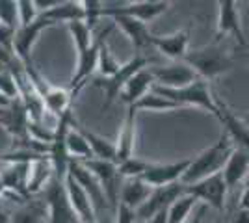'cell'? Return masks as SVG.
<instances>
[{
	"mask_svg": "<svg viewBox=\"0 0 249 223\" xmlns=\"http://www.w3.org/2000/svg\"><path fill=\"white\" fill-rule=\"evenodd\" d=\"M132 108L136 112H140V110H143V112H173V110H180L178 104L171 103L166 97L155 93L153 89L145 97H142L136 104H132Z\"/></svg>",
	"mask_w": 249,
	"mask_h": 223,
	"instance_id": "4dcf8cb0",
	"label": "cell"
},
{
	"mask_svg": "<svg viewBox=\"0 0 249 223\" xmlns=\"http://www.w3.org/2000/svg\"><path fill=\"white\" fill-rule=\"evenodd\" d=\"M153 91L158 95L166 97L171 103L178 104L180 108L184 106H197L210 112L214 117H218L219 114V103L214 99L210 86L207 80L197 78L196 82L178 87V89H167V87H160V86H153Z\"/></svg>",
	"mask_w": 249,
	"mask_h": 223,
	"instance_id": "7a4b0ae2",
	"label": "cell"
},
{
	"mask_svg": "<svg viewBox=\"0 0 249 223\" xmlns=\"http://www.w3.org/2000/svg\"><path fill=\"white\" fill-rule=\"evenodd\" d=\"M231 223H249V212H246V210H238Z\"/></svg>",
	"mask_w": 249,
	"mask_h": 223,
	"instance_id": "b9f144b4",
	"label": "cell"
},
{
	"mask_svg": "<svg viewBox=\"0 0 249 223\" xmlns=\"http://www.w3.org/2000/svg\"><path fill=\"white\" fill-rule=\"evenodd\" d=\"M65 151L69 154V160H78V162H86V160L93 158V153L88 145V141L80 134V130L74 127V117L71 121V127L65 132Z\"/></svg>",
	"mask_w": 249,
	"mask_h": 223,
	"instance_id": "4316f807",
	"label": "cell"
},
{
	"mask_svg": "<svg viewBox=\"0 0 249 223\" xmlns=\"http://www.w3.org/2000/svg\"><path fill=\"white\" fill-rule=\"evenodd\" d=\"M197 205V199L194 195H190L188 191H184L182 195H178L175 201L169 205L167 208V222L169 223H186L192 216L194 206Z\"/></svg>",
	"mask_w": 249,
	"mask_h": 223,
	"instance_id": "f1b7e54d",
	"label": "cell"
},
{
	"mask_svg": "<svg viewBox=\"0 0 249 223\" xmlns=\"http://www.w3.org/2000/svg\"><path fill=\"white\" fill-rule=\"evenodd\" d=\"M43 15L47 21H51L52 24H58V22H69L73 21H84V8L82 2H69V0H60V4L52 10L45 11V13H39Z\"/></svg>",
	"mask_w": 249,
	"mask_h": 223,
	"instance_id": "83f0119b",
	"label": "cell"
},
{
	"mask_svg": "<svg viewBox=\"0 0 249 223\" xmlns=\"http://www.w3.org/2000/svg\"><path fill=\"white\" fill-rule=\"evenodd\" d=\"M114 22L124 32V35L130 39L136 52L143 54L147 47H151V37L153 34L149 32L145 22L132 19V17H114Z\"/></svg>",
	"mask_w": 249,
	"mask_h": 223,
	"instance_id": "603a6c76",
	"label": "cell"
},
{
	"mask_svg": "<svg viewBox=\"0 0 249 223\" xmlns=\"http://www.w3.org/2000/svg\"><path fill=\"white\" fill-rule=\"evenodd\" d=\"M246 186H249V175H248V179H246Z\"/></svg>",
	"mask_w": 249,
	"mask_h": 223,
	"instance_id": "f6af8a7d",
	"label": "cell"
},
{
	"mask_svg": "<svg viewBox=\"0 0 249 223\" xmlns=\"http://www.w3.org/2000/svg\"><path fill=\"white\" fill-rule=\"evenodd\" d=\"M136 112L132 106L126 110V117H124L119 136L115 141V164H121L124 160L134 156V143H136Z\"/></svg>",
	"mask_w": 249,
	"mask_h": 223,
	"instance_id": "d6986e66",
	"label": "cell"
},
{
	"mask_svg": "<svg viewBox=\"0 0 249 223\" xmlns=\"http://www.w3.org/2000/svg\"><path fill=\"white\" fill-rule=\"evenodd\" d=\"M54 26L51 21H47L43 15H39L36 21L28 24V26H22L15 32V39H13V54L15 58L22 64V67H32V47L36 45L39 34L47 28Z\"/></svg>",
	"mask_w": 249,
	"mask_h": 223,
	"instance_id": "8fae6325",
	"label": "cell"
},
{
	"mask_svg": "<svg viewBox=\"0 0 249 223\" xmlns=\"http://www.w3.org/2000/svg\"><path fill=\"white\" fill-rule=\"evenodd\" d=\"M184 188L197 201H203L207 206H212L219 212H223L225 197H227V184H225V179L221 173H216V175L194 182V184H188Z\"/></svg>",
	"mask_w": 249,
	"mask_h": 223,
	"instance_id": "9c48e42d",
	"label": "cell"
},
{
	"mask_svg": "<svg viewBox=\"0 0 249 223\" xmlns=\"http://www.w3.org/2000/svg\"><path fill=\"white\" fill-rule=\"evenodd\" d=\"M2 193H6V188H4V182H2V179H0V195Z\"/></svg>",
	"mask_w": 249,
	"mask_h": 223,
	"instance_id": "ee69618b",
	"label": "cell"
},
{
	"mask_svg": "<svg viewBox=\"0 0 249 223\" xmlns=\"http://www.w3.org/2000/svg\"><path fill=\"white\" fill-rule=\"evenodd\" d=\"M119 67H121V64L114 58V54H112V51H110L108 43H106V39H104V41L101 43V49H99L97 71H99V74H101L103 78H110V76H114V74L119 71Z\"/></svg>",
	"mask_w": 249,
	"mask_h": 223,
	"instance_id": "d6a6232c",
	"label": "cell"
},
{
	"mask_svg": "<svg viewBox=\"0 0 249 223\" xmlns=\"http://www.w3.org/2000/svg\"><path fill=\"white\" fill-rule=\"evenodd\" d=\"M153 86H155V78H153V74H151V69L145 67V69H142V71H138V73L126 82V86L123 87V91H121V101H123L126 106H132L136 104L142 97H145L151 89H153Z\"/></svg>",
	"mask_w": 249,
	"mask_h": 223,
	"instance_id": "cb8c5ba5",
	"label": "cell"
},
{
	"mask_svg": "<svg viewBox=\"0 0 249 223\" xmlns=\"http://www.w3.org/2000/svg\"><path fill=\"white\" fill-rule=\"evenodd\" d=\"M184 191H186V188H184L182 182H175V184H167V186L153 188L151 195H149V199L136 210L138 218L149 222L155 214L162 212V210H167L169 205L175 201L178 195H182Z\"/></svg>",
	"mask_w": 249,
	"mask_h": 223,
	"instance_id": "4fadbf2b",
	"label": "cell"
},
{
	"mask_svg": "<svg viewBox=\"0 0 249 223\" xmlns=\"http://www.w3.org/2000/svg\"><path fill=\"white\" fill-rule=\"evenodd\" d=\"M43 191H45V206H47V223H78V218L67 197L63 181L54 177Z\"/></svg>",
	"mask_w": 249,
	"mask_h": 223,
	"instance_id": "5b68a950",
	"label": "cell"
},
{
	"mask_svg": "<svg viewBox=\"0 0 249 223\" xmlns=\"http://www.w3.org/2000/svg\"><path fill=\"white\" fill-rule=\"evenodd\" d=\"M182 62L188 67H192L201 80H207V82L210 78H216L219 74L227 73L232 67V60L216 41L203 49L188 52Z\"/></svg>",
	"mask_w": 249,
	"mask_h": 223,
	"instance_id": "3957f363",
	"label": "cell"
},
{
	"mask_svg": "<svg viewBox=\"0 0 249 223\" xmlns=\"http://www.w3.org/2000/svg\"><path fill=\"white\" fill-rule=\"evenodd\" d=\"M219 123L223 125V132L229 136L232 141L234 149H242L249 153V125L240 121L225 104L219 103V114H218Z\"/></svg>",
	"mask_w": 249,
	"mask_h": 223,
	"instance_id": "ac0fdd59",
	"label": "cell"
},
{
	"mask_svg": "<svg viewBox=\"0 0 249 223\" xmlns=\"http://www.w3.org/2000/svg\"><path fill=\"white\" fill-rule=\"evenodd\" d=\"M67 171L73 175L74 181L78 182V184L84 188V191L88 193V197H89V201H91V205H93V210L97 216H99L101 212H104L106 208H110V203H108V199H106L104 190L101 188L99 181L95 179V175L84 166L82 162L71 160V162H69V170Z\"/></svg>",
	"mask_w": 249,
	"mask_h": 223,
	"instance_id": "7c38bea8",
	"label": "cell"
},
{
	"mask_svg": "<svg viewBox=\"0 0 249 223\" xmlns=\"http://www.w3.org/2000/svg\"><path fill=\"white\" fill-rule=\"evenodd\" d=\"M17 10H19V28L28 26L39 17V11L34 0H17Z\"/></svg>",
	"mask_w": 249,
	"mask_h": 223,
	"instance_id": "8d00e7d4",
	"label": "cell"
},
{
	"mask_svg": "<svg viewBox=\"0 0 249 223\" xmlns=\"http://www.w3.org/2000/svg\"><path fill=\"white\" fill-rule=\"evenodd\" d=\"M88 170L95 175V179L99 181L101 188L104 190V195L110 203V208L115 212L117 205H119V171H117V164L115 162H106V160H86L82 162Z\"/></svg>",
	"mask_w": 249,
	"mask_h": 223,
	"instance_id": "30bf717a",
	"label": "cell"
},
{
	"mask_svg": "<svg viewBox=\"0 0 249 223\" xmlns=\"http://www.w3.org/2000/svg\"><path fill=\"white\" fill-rule=\"evenodd\" d=\"M240 210H246L249 212V186H246V190L240 197Z\"/></svg>",
	"mask_w": 249,
	"mask_h": 223,
	"instance_id": "ab89813d",
	"label": "cell"
},
{
	"mask_svg": "<svg viewBox=\"0 0 249 223\" xmlns=\"http://www.w3.org/2000/svg\"><path fill=\"white\" fill-rule=\"evenodd\" d=\"M232 149H234L232 141L229 139L225 132H221L219 139L212 147L205 149L201 154H197L196 158H192L180 182L184 186H188V184L203 181L207 177H212L216 173H221L223 168H225V164H227L229 156H231V153H232Z\"/></svg>",
	"mask_w": 249,
	"mask_h": 223,
	"instance_id": "6da1fadb",
	"label": "cell"
},
{
	"mask_svg": "<svg viewBox=\"0 0 249 223\" xmlns=\"http://www.w3.org/2000/svg\"><path fill=\"white\" fill-rule=\"evenodd\" d=\"M147 223H169L167 222V210H162V212L155 214Z\"/></svg>",
	"mask_w": 249,
	"mask_h": 223,
	"instance_id": "60d3db41",
	"label": "cell"
},
{
	"mask_svg": "<svg viewBox=\"0 0 249 223\" xmlns=\"http://www.w3.org/2000/svg\"><path fill=\"white\" fill-rule=\"evenodd\" d=\"M192 158H184L173 162V164H151V168L142 175V179L151 184L153 188L167 186V184H175L182 181V175L186 173Z\"/></svg>",
	"mask_w": 249,
	"mask_h": 223,
	"instance_id": "9a60e30c",
	"label": "cell"
},
{
	"mask_svg": "<svg viewBox=\"0 0 249 223\" xmlns=\"http://www.w3.org/2000/svg\"><path fill=\"white\" fill-rule=\"evenodd\" d=\"M171 6L167 0H142V2H126V4H115V6H103V17H132L142 22H149L156 19L158 15L166 13Z\"/></svg>",
	"mask_w": 249,
	"mask_h": 223,
	"instance_id": "277c9868",
	"label": "cell"
},
{
	"mask_svg": "<svg viewBox=\"0 0 249 223\" xmlns=\"http://www.w3.org/2000/svg\"><path fill=\"white\" fill-rule=\"evenodd\" d=\"M218 24H216V43L221 41V37H234L238 47L246 49L249 52V43L246 39V34L240 22V11L238 4L234 0H219L218 2Z\"/></svg>",
	"mask_w": 249,
	"mask_h": 223,
	"instance_id": "ba28073f",
	"label": "cell"
},
{
	"mask_svg": "<svg viewBox=\"0 0 249 223\" xmlns=\"http://www.w3.org/2000/svg\"><path fill=\"white\" fill-rule=\"evenodd\" d=\"M0 95L6 97L11 103L21 99L19 97V86H17V80H15V76L11 73V69L0 71Z\"/></svg>",
	"mask_w": 249,
	"mask_h": 223,
	"instance_id": "d590c367",
	"label": "cell"
},
{
	"mask_svg": "<svg viewBox=\"0 0 249 223\" xmlns=\"http://www.w3.org/2000/svg\"><path fill=\"white\" fill-rule=\"evenodd\" d=\"M227 190L236 188L240 182H244L249 175V153L242 149H232L231 156H229L225 168L221 171Z\"/></svg>",
	"mask_w": 249,
	"mask_h": 223,
	"instance_id": "7402d4cb",
	"label": "cell"
},
{
	"mask_svg": "<svg viewBox=\"0 0 249 223\" xmlns=\"http://www.w3.org/2000/svg\"><path fill=\"white\" fill-rule=\"evenodd\" d=\"M147 64H149V60H147L145 54L136 52L134 58H130L128 62L121 64L119 71H117L114 76H110V78H103V82H99V84H97L101 89H103L104 97H106L103 108L112 106V103H114L117 97L121 95V91H123V87L126 86V82H128V80H130L138 71L145 69Z\"/></svg>",
	"mask_w": 249,
	"mask_h": 223,
	"instance_id": "8992f818",
	"label": "cell"
},
{
	"mask_svg": "<svg viewBox=\"0 0 249 223\" xmlns=\"http://www.w3.org/2000/svg\"><path fill=\"white\" fill-rule=\"evenodd\" d=\"M67 28H69V34H71V37H73V43H74V49H76V54L84 52L86 49H89L91 45H93V30L86 24L84 21H73L67 24Z\"/></svg>",
	"mask_w": 249,
	"mask_h": 223,
	"instance_id": "1f68e13d",
	"label": "cell"
},
{
	"mask_svg": "<svg viewBox=\"0 0 249 223\" xmlns=\"http://www.w3.org/2000/svg\"><path fill=\"white\" fill-rule=\"evenodd\" d=\"M74 127L78 128L80 134L86 138L88 145H89L91 153H93V158L106 160V162H115V143H112L110 139L103 138V136H99V134H95L91 130H88L84 125L76 123V119H74Z\"/></svg>",
	"mask_w": 249,
	"mask_h": 223,
	"instance_id": "484cf974",
	"label": "cell"
},
{
	"mask_svg": "<svg viewBox=\"0 0 249 223\" xmlns=\"http://www.w3.org/2000/svg\"><path fill=\"white\" fill-rule=\"evenodd\" d=\"M151 191H153V186L147 184L142 177L123 179L121 186H119V205H124L132 210H138L149 199Z\"/></svg>",
	"mask_w": 249,
	"mask_h": 223,
	"instance_id": "ffe728a7",
	"label": "cell"
},
{
	"mask_svg": "<svg viewBox=\"0 0 249 223\" xmlns=\"http://www.w3.org/2000/svg\"><path fill=\"white\" fill-rule=\"evenodd\" d=\"M151 168V162H145L142 158H132L124 160L121 164H117V171L121 179H132V177H142L147 170Z\"/></svg>",
	"mask_w": 249,
	"mask_h": 223,
	"instance_id": "836d02e7",
	"label": "cell"
},
{
	"mask_svg": "<svg viewBox=\"0 0 249 223\" xmlns=\"http://www.w3.org/2000/svg\"><path fill=\"white\" fill-rule=\"evenodd\" d=\"M151 74L155 78V86L167 87V89H178L184 86L196 82L199 76L192 67H188L184 62H175L166 67H149Z\"/></svg>",
	"mask_w": 249,
	"mask_h": 223,
	"instance_id": "5bb4252c",
	"label": "cell"
},
{
	"mask_svg": "<svg viewBox=\"0 0 249 223\" xmlns=\"http://www.w3.org/2000/svg\"><path fill=\"white\" fill-rule=\"evenodd\" d=\"M45 216H47V206L41 201H26L13 212V216H10V223H43Z\"/></svg>",
	"mask_w": 249,
	"mask_h": 223,
	"instance_id": "f546056e",
	"label": "cell"
},
{
	"mask_svg": "<svg viewBox=\"0 0 249 223\" xmlns=\"http://www.w3.org/2000/svg\"><path fill=\"white\" fill-rule=\"evenodd\" d=\"M136 222H138L136 210L124 206V205H117V208H115V223H136Z\"/></svg>",
	"mask_w": 249,
	"mask_h": 223,
	"instance_id": "f35d334b",
	"label": "cell"
},
{
	"mask_svg": "<svg viewBox=\"0 0 249 223\" xmlns=\"http://www.w3.org/2000/svg\"><path fill=\"white\" fill-rule=\"evenodd\" d=\"M110 26L101 32L99 35H95L93 39V45L89 47V49H86L84 52L76 54V69H74V74L73 78H71V84H69V91H71V95H74L82 89L84 86L88 84V80L93 76V73L97 71V62H99V49H101V43L106 39V35L110 34Z\"/></svg>",
	"mask_w": 249,
	"mask_h": 223,
	"instance_id": "52a82bcc",
	"label": "cell"
},
{
	"mask_svg": "<svg viewBox=\"0 0 249 223\" xmlns=\"http://www.w3.org/2000/svg\"><path fill=\"white\" fill-rule=\"evenodd\" d=\"M0 24L19 30V10L17 0H0Z\"/></svg>",
	"mask_w": 249,
	"mask_h": 223,
	"instance_id": "e575fe53",
	"label": "cell"
},
{
	"mask_svg": "<svg viewBox=\"0 0 249 223\" xmlns=\"http://www.w3.org/2000/svg\"><path fill=\"white\" fill-rule=\"evenodd\" d=\"M43 104H45V112L49 114H54L58 117H63L65 114L73 112L71 110V104H73V95L69 89H63V87H54V86H49L45 89V93L41 95Z\"/></svg>",
	"mask_w": 249,
	"mask_h": 223,
	"instance_id": "d4e9b609",
	"label": "cell"
},
{
	"mask_svg": "<svg viewBox=\"0 0 249 223\" xmlns=\"http://www.w3.org/2000/svg\"><path fill=\"white\" fill-rule=\"evenodd\" d=\"M103 6L104 2L101 0H84L82 2V8H84V22L93 30L97 21L103 17Z\"/></svg>",
	"mask_w": 249,
	"mask_h": 223,
	"instance_id": "74e56055",
	"label": "cell"
},
{
	"mask_svg": "<svg viewBox=\"0 0 249 223\" xmlns=\"http://www.w3.org/2000/svg\"><path fill=\"white\" fill-rule=\"evenodd\" d=\"M65 190H67V197H69V203L73 206L74 214L78 218V223H97V214L93 210V205L89 201L88 193L84 191V188L78 184V182L73 179V175L67 171L65 175Z\"/></svg>",
	"mask_w": 249,
	"mask_h": 223,
	"instance_id": "2e32d148",
	"label": "cell"
},
{
	"mask_svg": "<svg viewBox=\"0 0 249 223\" xmlns=\"http://www.w3.org/2000/svg\"><path fill=\"white\" fill-rule=\"evenodd\" d=\"M54 179V168L49 156H43L39 160H34L28 164V173H26V193L28 197L34 193L43 191L51 181Z\"/></svg>",
	"mask_w": 249,
	"mask_h": 223,
	"instance_id": "44dd1931",
	"label": "cell"
},
{
	"mask_svg": "<svg viewBox=\"0 0 249 223\" xmlns=\"http://www.w3.org/2000/svg\"><path fill=\"white\" fill-rule=\"evenodd\" d=\"M188 45H190V28L178 30L171 35H153L151 37V47H155L158 52H162L173 62H182L188 54Z\"/></svg>",
	"mask_w": 249,
	"mask_h": 223,
	"instance_id": "e0dca14e",
	"label": "cell"
},
{
	"mask_svg": "<svg viewBox=\"0 0 249 223\" xmlns=\"http://www.w3.org/2000/svg\"><path fill=\"white\" fill-rule=\"evenodd\" d=\"M205 210H207V206H203L197 214H194V216H192L186 223H201V222H203V216H205Z\"/></svg>",
	"mask_w": 249,
	"mask_h": 223,
	"instance_id": "7bdbcfd3",
	"label": "cell"
}]
</instances>
